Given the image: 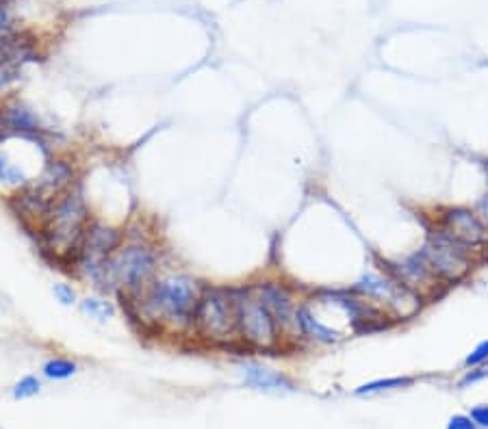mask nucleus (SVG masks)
Instances as JSON below:
<instances>
[{"mask_svg":"<svg viewBox=\"0 0 488 429\" xmlns=\"http://www.w3.org/2000/svg\"><path fill=\"white\" fill-rule=\"evenodd\" d=\"M469 416H471V420H473L475 425L488 429V406H477V408H473Z\"/></svg>","mask_w":488,"mask_h":429,"instance_id":"nucleus-19","label":"nucleus"},{"mask_svg":"<svg viewBox=\"0 0 488 429\" xmlns=\"http://www.w3.org/2000/svg\"><path fill=\"white\" fill-rule=\"evenodd\" d=\"M421 261L434 276L450 282L460 280L471 269L465 245L456 243L447 234H438L432 239L421 251Z\"/></svg>","mask_w":488,"mask_h":429,"instance_id":"nucleus-7","label":"nucleus"},{"mask_svg":"<svg viewBox=\"0 0 488 429\" xmlns=\"http://www.w3.org/2000/svg\"><path fill=\"white\" fill-rule=\"evenodd\" d=\"M51 158L46 154H41V143L37 137L28 141V146L22 148V152L11 150L7 146L0 148V189H5L14 195L20 191L28 189L41 171L33 169V163L37 165H46Z\"/></svg>","mask_w":488,"mask_h":429,"instance_id":"nucleus-6","label":"nucleus"},{"mask_svg":"<svg viewBox=\"0 0 488 429\" xmlns=\"http://www.w3.org/2000/svg\"><path fill=\"white\" fill-rule=\"evenodd\" d=\"M241 375L245 379V384L254 386V389L260 391H291L293 384L278 371L260 366V364H243L241 366Z\"/></svg>","mask_w":488,"mask_h":429,"instance_id":"nucleus-12","label":"nucleus"},{"mask_svg":"<svg viewBox=\"0 0 488 429\" xmlns=\"http://www.w3.org/2000/svg\"><path fill=\"white\" fill-rule=\"evenodd\" d=\"M200 295L202 286L196 278L187 273H169L165 278H157L139 295L126 297V302L137 310V319L144 325L191 332Z\"/></svg>","mask_w":488,"mask_h":429,"instance_id":"nucleus-1","label":"nucleus"},{"mask_svg":"<svg viewBox=\"0 0 488 429\" xmlns=\"http://www.w3.org/2000/svg\"><path fill=\"white\" fill-rule=\"evenodd\" d=\"M76 362L68 360V358H53L43 364V375L48 379H68L76 373Z\"/></svg>","mask_w":488,"mask_h":429,"instance_id":"nucleus-15","label":"nucleus"},{"mask_svg":"<svg viewBox=\"0 0 488 429\" xmlns=\"http://www.w3.org/2000/svg\"><path fill=\"white\" fill-rule=\"evenodd\" d=\"M80 310L90 317V319H96V321H107L113 317V306L111 302H107V299H100V297H85L80 302Z\"/></svg>","mask_w":488,"mask_h":429,"instance_id":"nucleus-13","label":"nucleus"},{"mask_svg":"<svg viewBox=\"0 0 488 429\" xmlns=\"http://www.w3.org/2000/svg\"><path fill=\"white\" fill-rule=\"evenodd\" d=\"M237 306V336L254 349H274L280 345V325L274 315L250 288H233Z\"/></svg>","mask_w":488,"mask_h":429,"instance_id":"nucleus-5","label":"nucleus"},{"mask_svg":"<svg viewBox=\"0 0 488 429\" xmlns=\"http://www.w3.org/2000/svg\"><path fill=\"white\" fill-rule=\"evenodd\" d=\"M408 384H413V379H410V377H388V379H376V381H369V384L359 386V389L354 391V395H373V393H380V391L402 389V386H408Z\"/></svg>","mask_w":488,"mask_h":429,"instance_id":"nucleus-14","label":"nucleus"},{"mask_svg":"<svg viewBox=\"0 0 488 429\" xmlns=\"http://www.w3.org/2000/svg\"><path fill=\"white\" fill-rule=\"evenodd\" d=\"M486 360H488V340H482L479 345L467 356L465 364H467V366H479V364L486 362Z\"/></svg>","mask_w":488,"mask_h":429,"instance_id":"nucleus-17","label":"nucleus"},{"mask_svg":"<svg viewBox=\"0 0 488 429\" xmlns=\"http://www.w3.org/2000/svg\"><path fill=\"white\" fill-rule=\"evenodd\" d=\"M484 375H488V371H486V369H479V373H469V375L462 379V384H460V386L473 384V381H477V379H479V377H484Z\"/></svg>","mask_w":488,"mask_h":429,"instance_id":"nucleus-21","label":"nucleus"},{"mask_svg":"<svg viewBox=\"0 0 488 429\" xmlns=\"http://www.w3.org/2000/svg\"><path fill=\"white\" fill-rule=\"evenodd\" d=\"M359 290L371 295V297H378V299H384V302H388L393 308L399 310V315L406 317L410 313H415L419 308V299L410 293L408 286L399 284V282H391L386 278H380V276H365L359 284H356Z\"/></svg>","mask_w":488,"mask_h":429,"instance_id":"nucleus-9","label":"nucleus"},{"mask_svg":"<svg viewBox=\"0 0 488 429\" xmlns=\"http://www.w3.org/2000/svg\"><path fill=\"white\" fill-rule=\"evenodd\" d=\"M191 334L208 345H228L237 336V306L233 288L204 286L193 313Z\"/></svg>","mask_w":488,"mask_h":429,"instance_id":"nucleus-4","label":"nucleus"},{"mask_svg":"<svg viewBox=\"0 0 488 429\" xmlns=\"http://www.w3.org/2000/svg\"><path fill=\"white\" fill-rule=\"evenodd\" d=\"M5 128L7 135H26V137H39L41 124L33 109H28L22 102H7L0 109V131Z\"/></svg>","mask_w":488,"mask_h":429,"instance_id":"nucleus-11","label":"nucleus"},{"mask_svg":"<svg viewBox=\"0 0 488 429\" xmlns=\"http://www.w3.org/2000/svg\"><path fill=\"white\" fill-rule=\"evenodd\" d=\"M39 389H41L39 379L33 377V375H26V377H22V379L14 386V397H16V399H28V397L37 395Z\"/></svg>","mask_w":488,"mask_h":429,"instance_id":"nucleus-16","label":"nucleus"},{"mask_svg":"<svg viewBox=\"0 0 488 429\" xmlns=\"http://www.w3.org/2000/svg\"><path fill=\"white\" fill-rule=\"evenodd\" d=\"M442 234H447L456 243L471 247L488 241V228L469 208H452L442 217Z\"/></svg>","mask_w":488,"mask_h":429,"instance_id":"nucleus-8","label":"nucleus"},{"mask_svg":"<svg viewBox=\"0 0 488 429\" xmlns=\"http://www.w3.org/2000/svg\"><path fill=\"white\" fill-rule=\"evenodd\" d=\"M159 273V254L144 239L122 241L102 267V288L117 290L124 299L135 297L148 288Z\"/></svg>","mask_w":488,"mask_h":429,"instance_id":"nucleus-3","label":"nucleus"},{"mask_svg":"<svg viewBox=\"0 0 488 429\" xmlns=\"http://www.w3.org/2000/svg\"><path fill=\"white\" fill-rule=\"evenodd\" d=\"M252 290L256 293V297L260 299V302L265 304V308H267L276 323L280 325V332H285L287 327H295L299 332V325H297V306L293 302V297L289 295V290L282 286V284H276V282H265V284H256L252 286Z\"/></svg>","mask_w":488,"mask_h":429,"instance_id":"nucleus-10","label":"nucleus"},{"mask_svg":"<svg viewBox=\"0 0 488 429\" xmlns=\"http://www.w3.org/2000/svg\"><path fill=\"white\" fill-rule=\"evenodd\" d=\"M53 293H55V297H57V302H61L63 306L76 304V293H74V288H72L70 284H55Z\"/></svg>","mask_w":488,"mask_h":429,"instance_id":"nucleus-18","label":"nucleus"},{"mask_svg":"<svg viewBox=\"0 0 488 429\" xmlns=\"http://www.w3.org/2000/svg\"><path fill=\"white\" fill-rule=\"evenodd\" d=\"M90 224V208L83 195L76 189H70L53 202L46 219L37 230L41 234L43 249L51 251L61 263H74Z\"/></svg>","mask_w":488,"mask_h":429,"instance_id":"nucleus-2","label":"nucleus"},{"mask_svg":"<svg viewBox=\"0 0 488 429\" xmlns=\"http://www.w3.org/2000/svg\"><path fill=\"white\" fill-rule=\"evenodd\" d=\"M447 429H475V423L471 420V416H452Z\"/></svg>","mask_w":488,"mask_h":429,"instance_id":"nucleus-20","label":"nucleus"}]
</instances>
